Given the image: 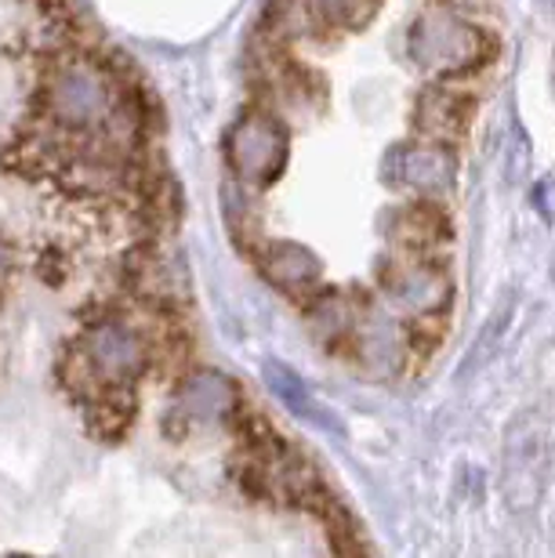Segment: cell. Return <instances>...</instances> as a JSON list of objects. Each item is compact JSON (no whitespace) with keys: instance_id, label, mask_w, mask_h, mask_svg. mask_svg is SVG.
I'll list each match as a JSON object with an SVG mask.
<instances>
[{"instance_id":"1","label":"cell","mask_w":555,"mask_h":558,"mask_svg":"<svg viewBox=\"0 0 555 558\" xmlns=\"http://www.w3.org/2000/svg\"><path fill=\"white\" fill-rule=\"evenodd\" d=\"M120 95H124V76L92 59L87 51H76L44 73L40 113L55 128L95 131L113 113Z\"/></svg>"},{"instance_id":"2","label":"cell","mask_w":555,"mask_h":558,"mask_svg":"<svg viewBox=\"0 0 555 558\" xmlns=\"http://www.w3.org/2000/svg\"><path fill=\"white\" fill-rule=\"evenodd\" d=\"M70 355L84 366L87 377L102 388H131L142 381V374L153 363V344L138 327L128 319L106 316L84 327L81 338L73 341Z\"/></svg>"},{"instance_id":"3","label":"cell","mask_w":555,"mask_h":558,"mask_svg":"<svg viewBox=\"0 0 555 558\" xmlns=\"http://www.w3.org/2000/svg\"><path fill=\"white\" fill-rule=\"evenodd\" d=\"M407 51L421 70L447 76L475 70L491 54V40H486L480 26L464 22L454 8H429L410 22Z\"/></svg>"},{"instance_id":"4","label":"cell","mask_w":555,"mask_h":558,"mask_svg":"<svg viewBox=\"0 0 555 558\" xmlns=\"http://www.w3.org/2000/svg\"><path fill=\"white\" fill-rule=\"evenodd\" d=\"M226 160L243 185H269L287 163V128L269 109H248L226 135Z\"/></svg>"},{"instance_id":"5","label":"cell","mask_w":555,"mask_h":558,"mask_svg":"<svg viewBox=\"0 0 555 558\" xmlns=\"http://www.w3.org/2000/svg\"><path fill=\"white\" fill-rule=\"evenodd\" d=\"M385 182H393L396 189H414V193H443L454 185L458 178V160L447 149V142H399L388 149L385 163Z\"/></svg>"},{"instance_id":"6","label":"cell","mask_w":555,"mask_h":558,"mask_svg":"<svg viewBox=\"0 0 555 558\" xmlns=\"http://www.w3.org/2000/svg\"><path fill=\"white\" fill-rule=\"evenodd\" d=\"M243 407L240 388L218 371H193L182 377V385L174 388V407L171 414L189 424H210V421H229L237 417Z\"/></svg>"},{"instance_id":"7","label":"cell","mask_w":555,"mask_h":558,"mask_svg":"<svg viewBox=\"0 0 555 558\" xmlns=\"http://www.w3.org/2000/svg\"><path fill=\"white\" fill-rule=\"evenodd\" d=\"M382 287L388 301L396 308L410 312V316H436L450 305V276L439 269V265H429V262H407V265H396L382 276Z\"/></svg>"},{"instance_id":"8","label":"cell","mask_w":555,"mask_h":558,"mask_svg":"<svg viewBox=\"0 0 555 558\" xmlns=\"http://www.w3.org/2000/svg\"><path fill=\"white\" fill-rule=\"evenodd\" d=\"M352 344H357L360 366L374 377L399 374L410 355L407 330L399 327L388 312H377V308L360 312V323H357V330H352Z\"/></svg>"},{"instance_id":"9","label":"cell","mask_w":555,"mask_h":558,"mask_svg":"<svg viewBox=\"0 0 555 558\" xmlns=\"http://www.w3.org/2000/svg\"><path fill=\"white\" fill-rule=\"evenodd\" d=\"M258 269L276 290H283L291 298H313V290L324 279V265H319L316 254L291 240L265 243L258 254Z\"/></svg>"},{"instance_id":"10","label":"cell","mask_w":555,"mask_h":558,"mask_svg":"<svg viewBox=\"0 0 555 558\" xmlns=\"http://www.w3.org/2000/svg\"><path fill=\"white\" fill-rule=\"evenodd\" d=\"M262 377H265V385H269V392L280 399V403L291 410L298 421L313 424L316 432L338 435V439L346 435V424H341V417L330 407L319 403V399L313 396V388H309L287 363H276V360L265 363L262 366Z\"/></svg>"},{"instance_id":"11","label":"cell","mask_w":555,"mask_h":558,"mask_svg":"<svg viewBox=\"0 0 555 558\" xmlns=\"http://www.w3.org/2000/svg\"><path fill=\"white\" fill-rule=\"evenodd\" d=\"M469 113H472V102L464 95L450 92V87H429V92L418 98L414 124L421 131V138L454 142L469 128Z\"/></svg>"},{"instance_id":"12","label":"cell","mask_w":555,"mask_h":558,"mask_svg":"<svg viewBox=\"0 0 555 558\" xmlns=\"http://www.w3.org/2000/svg\"><path fill=\"white\" fill-rule=\"evenodd\" d=\"M360 305L346 294H316L309 301V330L316 333L324 344H338L352 338V330H357L360 323Z\"/></svg>"},{"instance_id":"13","label":"cell","mask_w":555,"mask_h":558,"mask_svg":"<svg viewBox=\"0 0 555 558\" xmlns=\"http://www.w3.org/2000/svg\"><path fill=\"white\" fill-rule=\"evenodd\" d=\"M393 236L410 251H425L429 243L443 240V218L432 207H410L393 221Z\"/></svg>"},{"instance_id":"14","label":"cell","mask_w":555,"mask_h":558,"mask_svg":"<svg viewBox=\"0 0 555 558\" xmlns=\"http://www.w3.org/2000/svg\"><path fill=\"white\" fill-rule=\"evenodd\" d=\"M374 0H309L316 19L330 22V26H357V22L367 19Z\"/></svg>"},{"instance_id":"15","label":"cell","mask_w":555,"mask_h":558,"mask_svg":"<svg viewBox=\"0 0 555 558\" xmlns=\"http://www.w3.org/2000/svg\"><path fill=\"white\" fill-rule=\"evenodd\" d=\"M508 323H512V301H505V305L491 316V323L483 327L480 344H472V360H469V366H480V363L491 360V355L497 352V344H502V333L508 330Z\"/></svg>"},{"instance_id":"16","label":"cell","mask_w":555,"mask_h":558,"mask_svg":"<svg viewBox=\"0 0 555 558\" xmlns=\"http://www.w3.org/2000/svg\"><path fill=\"white\" fill-rule=\"evenodd\" d=\"M534 207L545 221H555V178H541L534 185Z\"/></svg>"},{"instance_id":"17","label":"cell","mask_w":555,"mask_h":558,"mask_svg":"<svg viewBox=\"0 0 555 558\" xmlns=\"http://www.w3.org/2000/svg\"><path fill=\"white\" fill-rule=\"evenodd\" d=\"M11 272V251H8V243L0 240V279H4Z\"/></svg>"}]
</instances>
